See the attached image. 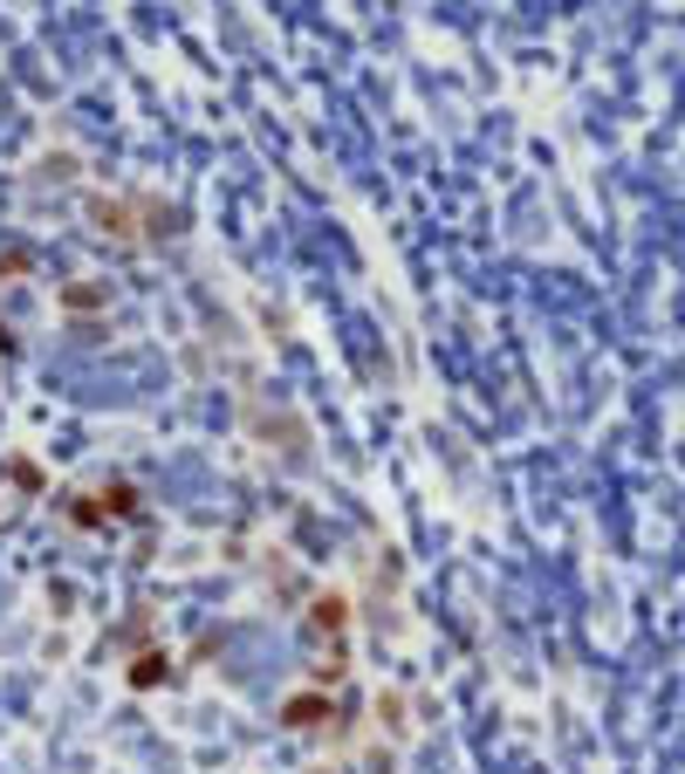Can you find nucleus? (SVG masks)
<instances>
[{
    "instance_id": "1",
    "label": "nucleus",
    "mask_w": 685,
    "mask_h": 774,
    "mask_svg": "<svg viewBox=\"0 0 685 774\" xmlns=\"http://www.w3.org/2000/svg\"><path fill=\"white\" fill-rule=\"evenodd\" d=\"M274 720H281V733H322V726L343 720V706L322 685H302V692H289V700L274 706Z\"/></svg>"
},
{
    "instance_id": "2",
    "label": "nucleus",
    "mask_w": 685,
    "mask_h": 774,
    "mask_svg": "<svg viewBox=\"0 0 685 774\" xmlns=\"http://www.w3.org/2000/svg\"><path fill=\"white\" fill-rule=\"evenodd\" d=\"M144 207H131V199H90V227L103 233V240H124V248H138L144 240Z\"/></svg>"
},
{
    "instance_id": "3",
    "label": "nucleus",
    "mask_w": 685,
    "mask_h": 774,
    "mask_svg": "<svg viewBox=\"0 0 685 774\" xmlns=\"http://www.w3.org/2000/svg\"><path fill=\"white\" fill-rule=\"evenodd\" d=\"M343 631H350V596H315V603H309V637H315V644H322V637L343 644Z\"/></svg>"
},
{
    "instance_id": "4",
    "label": "nucleus",
    "mask_w": 685,
    "mask_h": 774,
    "mask_svg": "<svg viewBox=\"0 0 685 774\" xmlns=\"http://www.w3.org/2000/svg\"><path fill=\"white\" fill-rule=\"evenodd\" d=\"M124 678H131V692H158V685H172V659L165 651H138Z\"/></svg>"
},
{
    "instance_id": "5",
    "label": "nucleus",
    "mask_w": 685,
    "mask_h": 774,
    "mask_svg": "<svg viewBox=\"0 0 685 774\" xmlns=\"http://www.w3.org/2000/svg\"><path fill=\"white\" fill-rule=\"evenodd\" d=\"M62 309H69V315H90V309H110V289H103V281H69V289H62Z\"/></svg>"
},
{
    "instance_id": "6",
    "label": "nucleus",
    "mask_w": 685,
    "mask_h": 774,
    "mask_svg": "<svg viewBox=\"0 0 685 774\" xmlns=\"http://www.w3.org/2000/svg\"><path fill=\"white\" fill-rule=\"evenodd\" d=\"M97 501H103V514H110V521H124V514H138V486H131V480H110Z\"/></svg>"
},
{
    "instance_id": "7",
    "label": "nucleus",
    "mask_w": 685,
    "mask_h": 774,
    "mask_svg": "<svg viewBox=\"0 0 685 774\" xmlns=\"http://www.w3.org/2000/svg\"><path fill=\"white\" fill-rule=\"evenodd\" d=\"M69 521H83V527H110V514H103V501H97V494H69Z\"/></svg>"
},
{
    "instance_id": "8",
    "label": "nucleus",
    "mask_w": 685,
    "mask_h": 774,
    "mask_svg": "<svg viewBox=\"0 0 685 774\" xmlns=\"http://www.w3.org/2000/svg\"><path fill=\"white\" fill-rule=\"evenodd\" d=\"M14 486H28V494H42V466H34V460H14Z\"/></svg>"
}]
</instances>
